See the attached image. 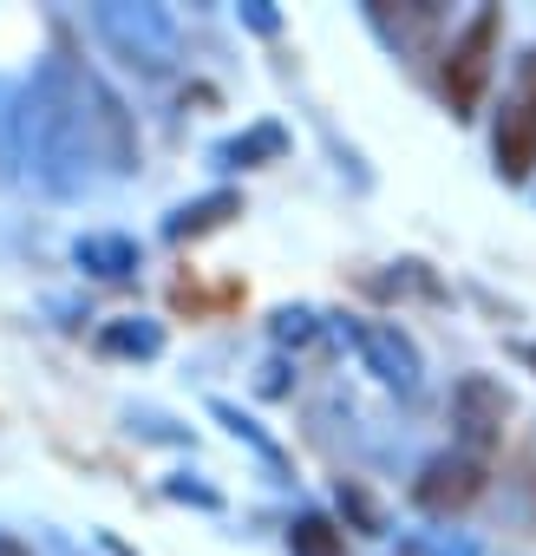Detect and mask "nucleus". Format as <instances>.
Returning a JSON list of instances; mask_svg holds the SVG:
<instances>
[{
	"label": "nucleus",
	"instance_id": "9d476101",
	"mask_svg": "<svg viewBox=\"0 0 536 556\" xmlns=\"http://www.w3.org/2000/svg\"><path fill=\"white\" fill-rule=\"evenodd\" d=\"M99 348H105V354H138V361H151V354L164 348V334H157L151 321H118V328L99 334Z\"/></svg>",
	"mask_w": 536,
	"mask_h": 556
},
{
	"label": "nucleus",
	"instance_id": "4468645a",
	"mask_svg": "<svg viewBox=\"0 0 536 556\" xmlns=\"http://www.w3.org/2000/svg\"><path fill=\"white\" fill-rule=\"evenodd\" d=\"M529 361H536V348H529Z\"/></svg>",
	"mask_w": 536,
	"mask_h": 556
},
{
	"label": "nucleus",
	"instance_id": "f03ea898",
	"mask_svg": "<svg viewBox=\"0 0 536 556\" xmlns=\"http://www.w3.org/2000/svg\"><path fill=\"white\" fill-rule=\"evenodd\" d=\"M99 34L144 73H170L177 60V27L157 8H99Z\"/></svg>",
	"mask_w": 536,
	"mask_h": 556
},
{
	"label": "nucleus",
	"instance_id": "f257e3e1",
	"mask_svg": "<svg viewBox=\"0 0 536 556\" xmlns=\"http://www.w3.org/2000/svg\"><path fill=\"white\" fill-rule=\"evenodd\" d=\"M21 157L27 170L53 190V197H79L92 170H112L125 177L138 164V131H131V112L125 99L92 73L79 66L66 47L34 73V86L21 92Z\"/></svg>",
	"mask_w": 536,
	"mask_h": 556
},
{
	"label": "nucleus",
	"instance_id": "6e6552de",
	"mask_svg": "<svg viewBox=\"0 0 536 556\" xmlns=\"http://www.w3.org/2000/svg\"><path fill=\"white\" fill-rule=\"evenodd\" d=\"M73 255H79V268L105 275V282H118V275L138 268V242H131V236H79Z\"/></svg>",
	"mask_w": 536,
	"mask_h": 556
},
{
	"label": "nucleus",
	"instance_id": "39448f33",
	"mask_svg": "<svg viewBox=\"0 0 536 556\" xmlns=\"http://www.w3.org/2000/svg\"><path fill=\"white\" fill-rule=\"evenodd\" d=\"M503 413H510V400H503V387H497L490 374H464V380H458V393H451V426H458V439H464L471 452H490V445L503 439Z\"/></svg>",
	"mask_w": 536,
	"mask_h": 556
},
{
	"label": "nucleus",
	"instance_id": "9b49d317",
	"mask_svg": "<svg viewBox=\"0 0 536 556\" xmlns=\"http://www.w3.org/2000/svg\"><path fill=\"white\" fill-rule=\"evenodd\" d=\"M282 151H289V131H282V125H255L248 138L222 144V157H229V164H255V157H282Z\"/></svg>",
	"mask_w": 536,
	"mask_h": 556
},
{
	"label": "nucleus",
	"instance_id": "f8f14e48",
	"mask_svg": "<svg viewBox=\"0 0 536 556\" xmlns=\"http://www.w3.org/2000/svg\"><path fill=\"white\" fill-rule=\"evenodd\" d=\"M289 549H295V556H341V536H334V523L302 517V523L289 530Z\"/></svg>",
	"mask_w": 536,
	"mask_h": 556
},
{
	"label": "nucleus",
	"instance_id": "1a4fd4ad",
	"mask_svg": "<svg viewBox=\"0 0 536 556\" xmlns=\"http://www.w3.org/2000/svg\"><path fill=\"white\" fill-rule=\"evenodd\" d=\"M242 210V197L235 190H216V197H203V203H183L177 216H170V236L183 242V236H203V229H216V223H229Z\"/></svg>",
	"mask_w": 536,
	"mask_h": 556
},
{
	"label": "nucleus",
	"instance_id": "ddd939ff",
	"mask_svg": "<svg viewBox=\"0 0 536 556\" xmlns=\"http://www.w3.org/2000/svg\"><path fill=\"white\" fill-rule=\"evenodd\" d=\"M276 334H282L289 348H308V341H315V315H302V308H289V315H276Z\"/></svg>",
	"mask_w": 536,
	"mask_h": 556
},
{
	"label": "nucleus",
	"instance_id": "20e7f679",
	"mask_svg": "<svg viewBox=\"0 0 536 556\" xmlns=\"http://www.w3.org/2000/svg\"><path fill=\"white\" fill-rule=\"evenodd\" d=\"M490 47H497V14L484 8V14L451 40V53H445V99H451V112H477L484 79H490Z\"/></svg>",
	"mask_w": 536,
	"mask_h": 556
},
{
	"label": "nucleus",
	"instance_id": "423d86ee",
	"mask_svg": "<svg viewBox=\"0 0 536 556\" xmlns=\"http://www.w3.org/2000/svg\"><path fill=\"white\" fill-rule=\"evenodd\" d=\"M347 341L360 348V361H367L386 387H399V393H412V387H419V348H412L393 321H354V328H347Z\"/></svg>",
	"mask_w": 536,
	"mask_h": 556
},
{
	"label": "nucleus",
	"instance_id": "0eeeda50",
	"mask_svg": "<svg viewBox=\"0 0 536 556\" xmlns=\"http://www.w3.org/2000/svg\"><path fill=\"white\" fill-rule=\"evenodd\" d=\"M477 484H484V471H477V458H432L425 471H419V484H412V497L425 504V510H458V504H471L477 497Z\"/></svg>",
	"mask_w": 536,
	"mask_h": 556
},
{
	"label": "nucleus",
	"instance_id": "7ed1b4c3",
	"mask_svg": "<svg viewBox=\"0 0 536 556\" xmlns=\"http://www.w3.org/2000/svg\"><path fill=\"white\" fill-rule=\"evenodd\" d=\"M497 170L510 184H523L536 170V53L523 60V73H516V86L497 112Z\"/></svg>",
	"mask_w": 536,
	"mask_h": 556
}]
</instances>
